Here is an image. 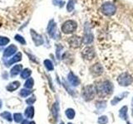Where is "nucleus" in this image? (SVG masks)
I'll return each instance as SVG.
<instances>
[{"mask_svg":"<svg viewBox=\"0 0 133 124\" xmlns=\"http://www.w3.org/2000/svg\"><path fill=\"white\" fill-rule=\"evenodd\" d=\"M117 81H118L120 85H122V86H128V85H130L131 83L133 82V79H132V77L128 73L125 72V73L122 74L119 76V78L117 79Z\"/></svg>","mask_w":133,"mask_h":124,"instance_id":"nucleus-4","label":"nucleus"},{"mask_svg":"<svg viewBox=\"0 0 133 124\" xmlns=\"http://www.w3.org/2000/svg\"><path fill=\"white\" fill-rule=\"evenodd\" d=\"M126 95H127V93H124V94H121L120 96H117V97H116L113 100L111 101V104L112 105H114V104H116V103H118L121 99H122V98H124V97L126 96Z\"/></svg>","mask_w":133,"mask_h":124,"instance_id":"nucleus-19","label":"nucleus"},{"mask_svg":"<svg viewBox=\"0 0 133 124\" xmlns=\"http://www.w3.org/2000/svg\"><path fill=\"white\" fill-rule=\"evenodd\" d=\"M32 86H33V80L32 78H30L26 81V83H25V87L28 89H31Z\"/></svg>","mask_w":133,"mask_h":124,"instance_id":"nucleus-26","label":"nucleus"},{"mask_svg":"<svg viewBox=\"0 0 133 124\" xmlns=\"http://www.w3.org/2000/svg\"><path fill=\"white\" fill-rule=\"evenodd\" d=\"M56 32H57V26H56V23L54 22L53 20H51L48 23V32L49 36L51 37H55V34H56Z\"/></svg>","mask_w":133,"mask_h":124,"instance_id":"nucleus-8","label":"nucleus"},{"mask_svg":"<svg viewBox=\"0 0 133 124\" xmlns=\"http://www.w3.org/2000/svg\"><path fill=\"white\" fill-rule=\"evenodd\" d=\"M44 65L46 66V68H47L48 70H52L53 69V65L51 62V60H44Z\"/></svg>","mask_w":133,"mask_h":124,"instance_id":"nucleus-22","label":"nucleus"},{"mask_svg":"<svg viewBox=\"0 0 133 124\" xmlns=\"http://www.w3.org/2000/svg\"><path fill=\"white\" fill-rule=\"evenodd\" d=\"M61 124H64V123H63V122H61Z\"/></svg>","mask_w":133,"mask_h":124,"instance_id":"nucleus-36","label":"nucleus"},{"mask_svg":"<svg viewBox=\"0 0 133 124\" xmlns=\"http://www.w3.org/2000/svg\"><path fill=\"white\" fill-rule=\"evenodd\" d=\"M22 124H28V122L27 121V120H24V121L23 122V123Z\"/></svg>","mask_w":133,"mask_h":124,"instance_id":"nucleus-33","label":"nucleus"},{"mask_svg":"<svg viewBox=\"0 0 133 124\" xmlns=\"http://www.w3.org/2000/svg\"><path fill=\"white\" fill-rule=\"evenodd\" d=\"M53 3L55 5H58L60 7H62V5L64 4V2L62 1V0H53Z\"/></svg>","mask_w":133,"mask_h":124,"instance_id":"nucleus-31","label":"nucleus"},{"mask_svg":"<svg viewBox=\"0 0 133 124\" xmlns=\"http://www.w3.org/2000/svg\"><path fill=\"white\" fill-rule=\"evenodd\" d=\"M96 90L100 97H104L107 95H110L113 91V86L110 81H103L96 86Z\"/></svg>","mask_w":133,"mask_h":124,"instance_id":"nucleus-1","label":"nucleus"},{"mask_svg":"<svg viewBox=\"0 0 133 124\" xmlns=\"http://www.w3.org/2000/svg\"><path fill=\"white\" fill-rule=\"evenodd\" d=\"M21 59H22V54H21L20 52H18L14 58H12V59H11L9 61H8V65H12V64L15 63V62H18V61L21 60Z\"/></svg>","mask_w":133,"mask_h":124,"instance_id":"nucleus-13","label":"nucleus"},{"mask_svg":"<svg viewBox=\"0 0 133 124\" xmlns=\"http://www.w3.org/2000/svg\"><path fill=\"white\" fill-rule=\"evenodd\" d=\"M19 86H20V83L18 81H15L14 83H11V84L7 87V89L8 91H14L18 89Z\"/></svg>","mask_w":133,"mask_h":124,"instance_id":"nucleus-14","label":"nucleus"},{"mask_svg":"<svg viewBox=\"0 0 133 124\" xmlns=\"http://www.w3.org/2000/svg\"><path fill=\"white\" fill-rule=\"evenodd\" d=\"M68 81L72 86H77L79 84H80L79 79L75 75V74H73L72 72H70L68 74Z\"/></svg>","mask_w":133,"mask_h":124,"instance_id":"nucleus-10","label":"nucleus"},{"mask_svg":"<svg viewBox=\"0 0 133 124\" xmlns=\"http://www.w3.org/2000/svg\"><path fill=\"white\" fill-rule=\"evenodd\" d=\"M35 100H36L35 97H32V98H28L26 102H27V103H28V104H32L33 102H34Z\"/></svg>","mask_w":133,"mask_h":124,"instance_id":"nucleus-32","label":"nucleus"},{"mask_svg":"<svg viewBox=\"0 0 133 124\" xmlns=\"http://www.w3.org/2000/svg\"><path fill=\"white\" fill-rule=\"evenodd\" d=\"M132 115H133V110H132Z\"/></svg>","mask_w":133,"mask_h":124,"instance_id":"nucleus-38","label":"nucleus"},{"mask_svg":"<svg viewBox=\"0 0 133 124\" xmlns=\"http://www.w3.org/2000/svg\"><path fill=\"white\" fill-rule=\"evenodd\" d=\"M52 113H53V116L55 119H57V113H58V105L57 103H55V104L53 105L52 107Z\"/></svg>","mask_w":133,"mask_h":124,"instance_id":"nucleus-25","label":"nucleus"},{"mask_svg":"<svg viewBox=\"0 0 133 124\" xmlns=\"http://www.w3.org/2000/svg\"><path fill=\"white\" fill-rule=\"evenodd\" d=\"M66 115L68 118L69 119H72L75 117V111L72 109H68L66 110Z\"/></svg>","mask_w":133,"mask_h":124,"instance_id":"nucleus-18","label":"nucleus"},{"mask_svg":"<svg viewBox=\"0 0 133 124\" xmlns=\"http://www.w3.org/2000/svg\"><path fill=\"white\" fill-rule=\"evenodd\" d=\"M77 22L73 20H68L62 24V32L65 34H72L77 29Z\"/></svg>","mask_w":133,"mask_h":124,"instance_id":"nucleus-2","label":"nucleus"},{"mask_svg":"<svg viewBox=\"0 0 133 124\" xmlns=\"http://www.w3.org/2000/svg\"><path fill=\"white\" fill-rule=\"evenodd\" d=\"M2 117H3L4 118L8 119V121H12V118H11V114L9 113H7V112H5V113H3L1 114Z\"/></svg>","mask_w":133,"mask_h":124,"instance_id":"nucleus-30","label":"nucleus"},{"mask_svg":"<svg viewBox=\"0 0 133 124\" xmlns=\"http://www.w3.org/2000/svg\"><path fill=\"white\" fill-rule=\"evenodd\" d=\"M25 115L28 118H32L33 115H34V109L32 107H28L25 111Z\"/></svg>","mask_w":133,"mask_h":124,"instance_id":"nucleus-15","label":"nucleus"},{"mask_svg":"<svg viewBox=\"0 0 133 124\" xmlns=\"http://www.w3.org/2000/svg\"><path fill=\"white\" fill-rule=\"evenodd\" d=\"M15 40L18 41V42H20L22 45H25V43H26V41H25L24 38L23 36H21L20 35H16L15 36Z\"/></svg>","mask_w":133,"mask_h":124,"instance_id":"nucleus-27","label":"nucleus"},{"mask_svg":"<svg viewBox=\"0 0 133 124\" xmlns=\"http://www.w3.org/2000/svg\"><path fill=\"white\" fill-rule=\"evenodd\" d=\"M32 92L31 91H29V90H26V89H23V90H21V92H20V95L22 97H27L28 95L30 94Z\"/></svg>","mask_w":133,"mask_h":124,"instance_id":"nucleus-28","label":"nucleus"},{"mask_svg":"<svg viewBox=\"0 0 133 124\" xmlns=\"http://www.w3.org/2000/svg\"><path fill=\"white\" fill-rule=\"evenodd\" d=\"M31 73H32L31 70L29 69H25L23 71H22V73H21V76L23 79H27L28 76H30Z\"/></svg>","mask_w":133,"mask_h":124,"instance_id":"nucleus-21","label":"nucleus"},{"mask_svg":"<svg viewBox=\"0 0 133 124\" xmlns=\"http://www.w3.org/2000/svg\"><path fill=\"white\" fill-rule=\"evenodd\" d=\"M82 38L78 36H72L68 39V43L73 48H78L82 43Z\"/></svg>","mask_w":133,"mask_h":124,"instance_id":"nucleus-7","label":"nucleus"},{"mask_svg":"<svg viewBox=\"0 0 133 124\" xmlns=\"http://www.w3.org/2000/svg\"><path fill=\"white\" fill-rule=\"evenodd\" d=\"M102 12L106 16H111L115 13L116 12V7L113 3H104L101 7Z\"/></svg>","mask_w":133,"mask_h":124,"instance_id":"nucleus-5","label":"nucleus"},{"mask_svg":"<svg viewBox=\"0 0 133 124\" xmlns=\"http://www.w3.org/2000/svg\"><path fill=\"white\" fill-rule=\"evenodd\" d=\"M16 51H17V47L14 45H11L5 50V51H4L3 56L5 57H8V56H10L12 55H14Z\"/></svg>","mask_w":133,"mask_h":124,"instance_id":"nucleus-11","label":"nucleus"},{"mask_svg":"<svg viewBox=\"0 0 133 124\" xmlns=\"http://www.w3.org/2000/svg\"><path fill=\"white\" fill-rule=\"evenodd\" d=\"M0 107H1V101H0Z\"/></svg>","mask_w":133,"mask_h":124,"instance_id":"nucleus-35","label":"nucleus"},{"mask_svg":"<svg viewBox=\"0 0 133 124\" xmlns=\"http://www.w3.org/2000/svg\"><path fill=\"white\" fill-rule=\"evenodd\" d=\"M120 116L122 119L126 120L127 118V107L124 106L120 109Z\"/></svg>","mask_w":133,"mask_h":124,"instance_id":"nucleus-16","label":"nucleus"},{"mask_svg":"<svg viewBox=\"0 0 133 124\" xmlns=\"http://www.w3.org/2000/svg\"><path fill=\"white\" fill-rule=\"evenodd\" d=\"M91 73H93L95 75H99L102 73V67L100 64H96L93 65L91 67Z\"/></svg>","mask_w":133,"mask_h":124,"instance_id":"nucleus-12","label":"nucleus"},{"mask_svg":"<svg viewBox=\"0 0 133 124\" xmlns=\"http://www.w3.org/2000/svg\"><path fill=\"white\" fill-rule=\"evenodd\" d=\"M75 5V0H69L68 6H66V9L68 12H72L74 9V6Z\"/></svg>","mask_w":133,"mask_h":124,"instance_id":"nucleus-20","label":"nucleus"},{"mask_svg":"<svg viewBox=\"0 0 133 124\" xmlns=\"http://www.w3.org/2000/svg\"><path fill=\"white\" fill-rule=\"evenodd\" d=\"M68 124H72V123H71V122H69V123H68Z\"/></svg>","mask_w":133,"mask_h":124,"instance_id":"nucleus-37","label":"nucleus"},{"mask_svg":"<svg viewBox=\"0 0 133 124\" xmlns=\"http://www.w3.org/2000/svg\"><path fill=\"white\" fill-rule=\"evenodd\" d=\"M14 117V120H15V122H19L21 121V120L23 119L22 114H20V113H15Z\"/></svg>","mask_w":133,"mask_h":124,"instance_id":"nucleus-29","label":"nucleus"},{"mask_svg":"<svg viewBox=\"0 0 133 124\" xmlns=\"http://www.w3.org/2000/svg\"><path fill=\"white\" fill-rule=\"evenodd\" d=\"M96 93H97V90H96L95 86L91 84L87 85L86 87H84V89L82 90V97L84 98L85 100L90 101L94 98Z\"/></svg>","mask_w":133,"mask_h":124,"instance_id":"nucleus-3","label":"nucleus"},{"mask_svg":"<svg viewBox=\"0 0 133 124\" xmlns=\"http://www.w3.org/2000/svg\"><path fill=\"white\" fill-rule=\"evenodd\" d=\"M29 124H35V122H30Z\"/></svg>","mask_w":133,"mask_h":124,"instance_id":"nucleus-34","label":"nucleus"},{"mask_svg":"<svg viewBox=\"0 0 133 124\" xmlns=\"http://www.w3.org/2000/svg\"><path fill=\"white\" fill-rule=\"evenodd\" d=\"M21 69H22V65H15L14 67L11 69V75L14 76V75H16V74H18L21 71Z\"/></svg>","mask_w":133,"mask_h":124,"instance_id":"nucleus-17","label":"nucleus"},{"mask_svg":"<svg viewBox=\"0 0 133 124\" xmlns=\"http://www.w3.org/2000/svg\"><path fill=\"white\" fill-rule=\"evenodd\" d=\"M108 122V118L106 116H102L98 118V123L99 124H107Z\"/></svg>","mask_w":133,"mask_h":124,"instance_id":"nucleus-24","label":"nucleus"},{"mask_svg":"<svg viewBox=\"0 0 133 124\" xmlns=\"http://www.w3.org/2000/svg\"><path fill=\"white\" fill-rule=\"evenodd\" d=\"M9 42V39L7 38V37H3V36H0V45H5Z\"/></svg>","mask_w":133,"mask_h":124,"instance_id":"nucleus-23","label":"nucleus"},{"mask_svg":"<svg viewBox=\"0 0 133 124\" xmlns=\"http://www.w3.org/2000/svg\"><path fill=\"white\" fill-rule=\"evenodd\" d=\"M82 56L83 58H84V59H86V60H92L93 58H94V56H95V51H94L93 47H86V48L82 51Z\"/></svg>","mask_w":133,"mask_h":124,"instance_id":"nucleus-6","label":"nucleus"},{"mask_svg":"<svg viewBox=\"0 0 133 124\" xmlns=\"http://www.w3.org/2000/svg\"><path fill=\"white\" fill-rule=\"evenodd\" d=\"M31 35L32 36V40L34 41V43L36 44V45H40L43 43V37H42V36H40L39 34H37L35 31L31 30Z\"/></svg>","mask_w":133,"mask_h":124,"instance_id":"nucleus-9","label":"nucleus"}]
</instances>
